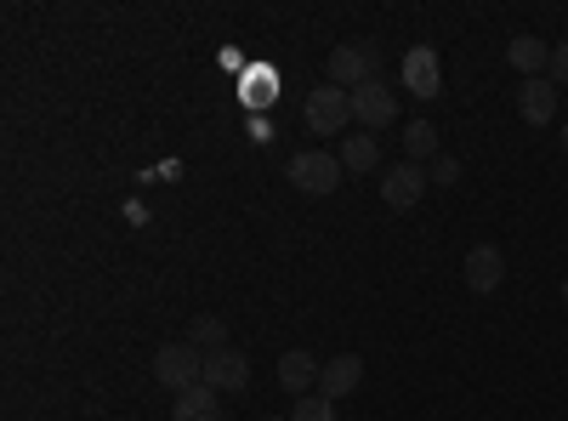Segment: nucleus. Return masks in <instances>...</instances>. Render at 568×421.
<instances>
[{"label":"nucleus","mask_w":568,"mask_h":421,"mask_svg":"<svg viewBox=\"0 0 568 421\" xmlns=\"http://www.w3.org/2000/svg\"><path fill=\"white\" fill-rule=\"evenodd\" d=\"M329 86H342V91H358V86H369V80H382V46L375 40H347V46H336L329 52Z\"/></svg>","instance_id":"1"},{"label":"nucleus","mask_w":568,"mask_h":421,"mask_svg":"<svg viewBox=\"0 0 568 421\" xmlns=\"http://www.w3.org/2000/svg\"><path fill=\"white\" fill-rule=\"evenodd\" d=\"M154 382L171 388V393H187V388H200L205 382V353L194 342H165L154 353Z\"/></svg>","instance_id":"2"},{"label":"nucleus","mask_w":568,"mask_h":421,"mask_svg":"<svg viewBox=\"0 0 568 421\" xmlns=\"http://www.w3.org/2000/svg\"><path fill=\"white\" fill-rule=\"evenodd\" d=\"M342 177H347L342 154H324V149H302V154L291 160V182H296L302 194H313V200L336 194V189H342Z\"/></svg>","instance_id":"3"},{"label":"nucleus","mask_w":568,"mask_h":421,"mask_svg":"<svg viewBox=\"0 0 568 421\" xmlns=\"http://www.w3.org/2000/svg\"><path fill=\"white\" fill-rule=\"evenodd\" d=\"M353 126V91H342V86H318V91H307V131L313 137H342Z\"/></svg>","instance_id":"4"},{"label":"nucleus","mask_w":568,"mask_h":421,"mask_svg":"<svg viewBox=\"0 0 568 421\" xmlns=\"http://www.w3.org/2000/svg\"><path fill=\"white\" fill-rule=\"evenodd\" d=\"M426 189H433V177H426V166H415V160H398V166L382 171V200L393 211H415Z\"/></svg>","instance_id":"5"},{"label":"nucleus","mask_w":568,"mask_h":421,"mask_svg":"<svg viewBox=\"0 0 568 421\" xmlns=\"http://www.w3.org/2000/svg\"><path fill=\"white\" fill-rule=\"evenodd\" d=\"M398 80H404V91H409V98L433 103L438 91H444V69H438V52H433V46H415V52L398 63Z\"/></svg>","instance_id":"6"},{"label":"nucleus","mask_w":568,"mask_h":421,"mask_svg":"<svg viewBox=\"0 0 568 421\" xmlns=\"http://www.w3.org/2000/svg\"><path fill=\"white\" fill-rule=\"evenodd\" d=\"M393 114H398V98H393V86H387V80H369V86L353 91V120H358L364 131L393 126Z\"/></svg>","instance_id":"7"},{"label":"nucleus","mask_w":568,"mask_h":421,"mask_svg":"<svg viewBox=\"0 0 568 421\" xmlns=\"http://www.w3.org/2000/svg\"><path fill=\"white\" fill-rule=\"evenodd\" d=\"M205 388H216V393H245V388H251V359H245L240 348L205 353Z\"/></svg>","instance_id":"8"},{"label":"nucleus","mask_w":568,"mask_h":421,"mask_svg":"<svg viewBox=\"0 0 568 421\" xmlns=\"http://www.w3.org/2000/svg\"><path fill=\"white\" fill-rule=\"evenodd\" d=\"M460 273H466V285L478 291V297L500 291V279H506V257H500V245H471L466 262H460Z\"/></svg>","instance_id":"9"},{"label":"nucleus","mask_w":568,"mask_h":421,"mask_svg":"<svg viewBox=\"0 0 568 421\" xmlns=\"http://www.w3.org/2000/svg\"><path fill=\"white\" fill-rule=\"evenodd\" d=\"M358 382H364V359H358V353L324 359V370H318V393H324L329 404H342L347 393H358Z\"/></svg>","instance_id":"10"},{"label":"nucleus","mask_w":568,"mask_h":421,"mask_svg":"<svg viewBox=\"0 0 568 421\" xmlns=\"http://www.w3.org/2000/svg\"><path fill=\"white\" fill-rule=\"evenodd\" d=\"M557 98H562V91L551 86V74L524 80V86H517V114H524L529 126H551L557 120Z\"/></svg>","instance_id":"11"},{"label":"nucleus","mask_w":568,"mask_h":421,"mask_svg":"<svg viewBox=\"0 0 568 421\" xmlns=\"http://www.w3.org/2000/svg\"><path fill=\"white\" fill-rule=\"evenodd\" d=\"M318 370H324V364H318L307 348H291V353L278 359V388L296 393V399H307V393H318Z\"/></svg>","instance_id":"12"},{"label":"nucleus","mask_w":568,"mask_h":421,"mask_svg":"<svg viewBox=\"0 0 568 421\" xmlns=\"http://www.w3.org/2000/svg\"><path fill=\"white\" fill-rule=\"evenodd\" d=\"M171 421H222V393L205 382L187 393H171Z\"/></svg>","instance_id":"13"},{"label":"nucleus","mask_w":568,"mask_h":421,"mask_svg":"<svg viewBox=\"0 0 568 421\" xmlns=\"http://www.w3.org/2000/svg\"><path fill=\"white\" fill-rule=\"evenodd\" d=\"M506 63L524 74V80H540V74H551V46L535 40V34H517V40L506 46Z\"/></svg>","instance_id":"14"},{"label":"nucleus","mask_w":568,"mask_h":421,"mask_svg":"<svg viewBox=\"0 0 568 421\" xmlns=\"http://www.w3.org/2000/svg\"><path fill=\"white\" fill-rule=\"evenodd\" d=\"M404 154H409L415 166H420V160L433 166V160L444 154V149H438V126H433V120H409V126H404Z\"/></svg>","instance_id":"15"},{"label":"nucleus","mask_w":568,"mask_h":421,"mask_svg":"<svg viewBox=\"0 0 568 421\" xmlns=\"http://www.w3.org/2000/svg\"><path fill=\"white\" fill-rule=\"evenodd\" d=\"M342 166H347L353 177L382 171V143H375V137H347V143H342Z\"/></svg>","instance_id":"16"},{"label":"nucleus","mask_w":568,"mask_h":421,"mask_svg":"<svg viewBox=\"0 0 568 421\" xmlns=\"http://www.w3.org/2000/svg\"><path fill=\"white\" fill-rule=\"evenodd\" d=\"M187 342H194L200 353H222L227 348V319H216V313L194 319V324H187Z\"/></svg>","instance_id":"17"},{"label":"nucleus","mask_w":568,"mask_h":421,"mask_svg":"<svg viewBox=\"0 0 568 421\" xmlns=\"http://www.w3.org/2000/svg\"><path fill=\"white\" fill-rule=\"evenodd\" d=\"M291 421H336V404H329L324 393H307V399H296Z\"/></svg>","instance_id":"18"},{"label":"nucleus","mask_w":568,"mask_h":421,"mask_svg":"<svg viewBox=\"0 0 568 421\" xmlns=\"http://www.w3.org/2000/svg\"><path fill=\"white\" fill-rule=\"evenodd\" d=\"M426 177H433L438 189H455V182H460V160L455 154H438L433 166H426Z\"/></svg>","instance_id":"19"},{"label":"nucleus","mask_w":568,"mask_h":421,"mask_svg":"<svg viewBox=\"0 0 568 421\" xmlns=\"http://www.w3.org/2000/svg\"><path fill=\"white\" fill-rule=\"evenodd\" d=\"M551 86H568V40L551 46Z\"/></svg>","instance_id":"20"},{"label":"nucleus","mask_w":568,"mask_h":421,"mask_svg":"<svg viewBox=\"0 0 568 421\" xmlns=\"http://www.w3.org/2000/svg\"><path fill=\"white\" fill-rule=\"evenodd\" d=\"M562 154H568V120H562Z\"/></svg>","instance_id":"21"},{"label":"nucleus","mask_w":568,"mask_h":421,"mask_svg":"<svg viewBox=\"0 0 568 421\" xmlns=\"http://www.w3.org/2000/svg\"><path fill=\"white\" fill-rule=\"evenodd\" d=\"M262 421H291V415H262Z\"/></svg>","instance_id":"22"},{"label":"nucleus","mask_w":568,"mask_h":421,"mask_svg":"<svg viewBox=\"0 0 568 421\" xmlns=\"http://www.w3.org/2000/svg\"><path fill=\"white\" fill-rule=\"evenodd\" d=\"M562 308H568V279H562Z\"/></svg>","instance_id":"23"}]
</instances>
